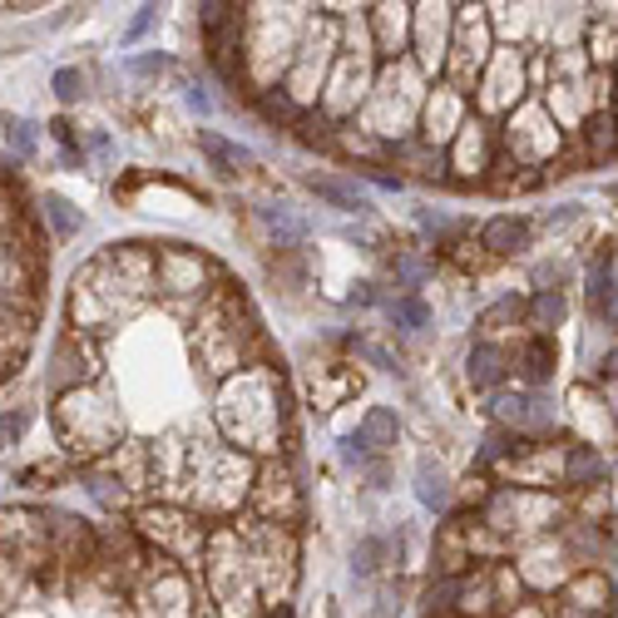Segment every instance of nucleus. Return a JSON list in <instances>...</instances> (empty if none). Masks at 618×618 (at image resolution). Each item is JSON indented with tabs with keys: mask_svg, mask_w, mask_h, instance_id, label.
<instances>
[{
	"mask_svg": "<svg viewBox=\"0 0 618 618\" xmlns=\"http://www.w3.org/2000/svg\"><path fill=\"white\" fill-rule=\"evenodd\" d=\"M149 288H154V262L144 252H134V248L104 252V258H94L75 278V292H70L75 327L104 332V322H114V312H130Z\"/></svg>",
	"mask_w": 618,
	"mask_h": 618,
	"instance_id": "1",
	"label": "nucleus"
},
{
	"mask_svg": "<svg viewBox=\"0 0 618 618\" xmlns=\"http://www.w3.org/2000/svg\"><path fill=\"white\" fill-rule=\"evenodd\" d=\"M55 430L70 450H110L114 430H120V416H114L110 401H100L90 386H75L60 396L55 406Z\"/></svg>",
	"mask_w": 618,
	"mask_h": 618,
	"instance_id": "2",
	"label": "nucleus"
},
{
	"mask_svg": "<svg viewBox=\"0 0 618 618\" xmlns=\"http://www.w3.org/2000/svg\"><path fill=\"white\" fill-rule=\"evenodd\" d=\"M139 535L154 539L159 549H169V554H179V559H199V549H203V529L193 525L183 509H144Z\"/></svg>",
	"mask_w": 618,
	"mask_h": 618,
	"instance_id": "3",
	"label": "nucleus"
},
{
	"mask_svg": "<svg viewBox=\"0 0 618 618\" xmlns=\"http://www.w3.org/2000/svg\"><path fill=\"white\" fill-rule=\"evenodd\" d=\"M203 278H209V262L189 248H164L154 258V282L164 292H203Z\"/></svg>",
	"mask_w": 618,
	"mask_h": 618,
	"instance_id": "4",
	"label": "nucleus"
},
{
	"mask_svg": "<svg viewBox=\"0 0 618 618\" xmlns=\"http://www.w3.org/2000/svg\"><path fill=\"white\" fill-rule=\"evenodd\" d=\"M495 420L519 436V430H544L549 420H554V411H549V401L539 396V391H499L495 396Z\"/></svg>",
	"mask_w": 618,
	"mask_h": 618,
	"instance_id": "5",
	"label": "nucleus"
},
{
	"mask_svg": "<svg viewBox=\"0 0 618 618\" xmlns=\"http://www.w3.org/2000/svg\"><path fill=\"white\" fill-rule=\"evenodd\" d=\"M480 60H485V21H480L475 5H465V11L456 15V90L470 85Z\"/></svg>",
	"mask_w": 618,
	"mask_h": 618,
	"instance_id": "6",
	"label": "nucleus"
},
{
	"mask_svg": "<svg viewBox=\"0 0 618 618\" xmlns=\"http://www.w3.org/2000/svg\"><path fill=\"white\" fill-rule=\"evenodd\" d=\"M450 15L446 5H420L416 11V41H420V65L426 70H440L446 65V31H450Z\"/></svg>",
	"mask_w": 618,
	"mask_h": 618,
	"instance_id": "7",
	"label": "nucleus"
},
{
	"mask_svg": "<svg viewBox=\"0 0 618 618\" xmlns=\"http://www.w3.org/2000/svg\"><path fill=\"white\" fill-rule=\"evenodd\" d=\"M258 509L262 515H278V519L297 515V490H292L288 470H268V475L258 480Z\"/></svg>",
	"mask_w": 618,
	"mask_h": 618,
	"instance_id": "8",
	"label": "nucleus"
},
{
	"mask_svg": "<svg viewBox=\"0 0 618 618\" xmlns=\"http://www.w3.org/2000/svg\"><path fill=\"white\" fill-rule=\"evenodd\" d=\"M465 377H470V386L475 391L499 386V381L509 377V357L499 347H490V341H480V347L470 351V361H465Z\"/></svg>",
	"mask_w": 618,
	"mask_h": 618,
	"instance_id": "9",
	"label": "nucleus"
},
{
	"mask_svg": "<svg viewBox=\"0 0 618 618\" xmlns=\"http://www.w3.org/2000/svg\"><path fill=\"white\" fill-rule=\"evenodd\" d=\"M529 243V223L525 218H509V213H499V218H490L485 223V233H480V248H490V252H519Z\"/></svg>",
	"mask_w": 618,
	"mask_h": 618,
	"instance_id": "10",
	"label": "nucleus"
},
{
	"mask_svg": "<svg viewBox=\"0 0 618 618\" xmlns=\"http://www.w3.org/2000/svg\"><path fill=\"white\" fill-rule=\"evenodd\" d=\"M485 159H490V134H485V124H460V144H456V169L460 173H480L485 169Z\"/></svg>",
	"mask_w": 618,
	"mask_h": 618,
	"instance_id": "11",
	"label": "nucleus"
},
{
	"mask_svg": "<svg viewBox=\"0 0 618 618\" xmlns=\"http://www.w3.org/2000/svg\"><path fill=\"white\" fill-rule=\"evenodd\" d=\"M199 149L209 154L213 169H223V173H238V169H248L252 164V154L243 149V144L223 139V134H213V130H199Z\"/></svg>",
	"mask_w": 618,
	"mask_h": 618,
	"instance_id": "12",
	"label": "nucleus"
},
{
	"mask_svg": "<svg viewBox=\"0 0 618 618\" xmlns=\"http://www.w3.org/2000/svg\"><path fill=\"white\" fill-rule=\"evenodd\" d=\"M357 436L367 440V450H371V456H381V450H391V446H396L401 426H396V416H391L386 406H371V411H367V420H361V426H357Z\"/></svg>",
	"mask_w": 618,
	"mask_h": 618,
	"instance_id": "13",
	"label": "nucleus"
},
{
	"mask_svg": "<svg viewBox=\"0 0 618 618\" xmlns=\"http://www.w3.org/2000/svg\"><path fill=\"white\" fill-rule=\"evenodd\" d=\"M519 377L529 381V386H544L549 377H554V341L549 337H535L525 351H519Z\"/></svg>",
	"mask_w": 618,
	"mask_h": 618,
	"instance_id": "14",
	"label": "nucleus"
},
{
	"mask_svg": "<svg viewBox=\"0 0 618 618\" xmlns=\"http://www.w3.org/2000/svg\"><path fill=\"white\" fill-rule=\"evenodd\" d=\"M509 94H519V60L515 55H499V65L490 70V80H485V110L509 104Z\"/></svg>",
	"mask_w": 618,
	"mask_h": 618,
	"instance_id": "15",
	"label": "nucleus"
},
{
	"mask_svg": "<svg viewBox=\"0 0 618 618\" xmlns=\"http://www.w3.org/2000/svg\"><path fill=\"white\" fill-rule=\"evenodd\" d=\"M416 495L426 509H446L450 505V480L440 465H430V460H420L416 465Z\"/></svg>",
	"mask_w": 618,
	"mask_h": 618,
	"instance_id": "16",
	"label": "nucleus"
},
{
	"mask_svg": "<svg viewBox=\"0 0 618 618\" xmlns=\"http://www.w3.org/2000/svg\"><path fill=\"white\" fill-rule=\"evenodd\" d=\"M456 114H460V94L456 90H436V100H430V110H426V124H430V139H446V124H460L456 120Z\"/></svg>",
	"mask_w": 618,
	"mask_h": 618,
	"instance_id": "17",
	"label": "nucleus"
},
{
	"mask_svg": "<svg viewBox=\"0 0 618 618\" xmlns=\"http://www.w3.org/2000/svg\"><path fill=\"white\" fill-rule=\"evenodd\" d=\"M312 183V193L317 199H327L332 209H341V213H361L367 209V199H361L357 189H347V183H337V179H307Z\"/></svg>",
	"mask_w": 618,
	"mask_h": 618,
	"instance_id": "18",
	"label": "nucleus"
},
{
	"mask_svg": "<svg viewBox=\"0 0 618 618\" xmlns=\"http://www.w3.org/2000/svg\"><path fill=\"white\" fill-rule=\"evenodd\" d=\"M604 475V465H598V456L588 446H574L569 450V465H564V480L569 485H594V480Z\"/></svg>",
	"mask_w": 618,
	"mask_h": 618,
	"instance_id": "19",
	"label": "nucleus"
},
{
	"mask_svg": "<svg viewBox=\"0 0 618 618\" xmlns=\"http://www.w3.org/2000/svg\"><path fill=\"white\" fill-rule=\"evenodd\" d=\"M406 5H377V35H381V50H396L401 45V35H406Z\"/></svg>",
	"mask_w": 618,
	"mask_h": 618,
	"instance_id": "20",
	"label": "nucleus"
},
{
	"mask_svg": "<svg viewBox=\"0 0 618 618\" xmlns=\"http://www.w3.org/2000/svg\"><path fill=\"white\" fill-rule=\"evenodd\" d=\"M559 317H564V297H559V292H539V297H535V307H529V327L549 332Z\"/></svg>",
	"mask_w": 618,
	"mask_h": 618,
	"instance_id": "21",
	"label": "nucleus"
},
{
	"mask_svg": "<svg viewBox=\"0 0 618 618\" xmlns=\"http://www.w3.org/2000/svg\"><path fill=\"white\" fill-rule=\"evenodd\" d=\"M386 554H391L386 539H361V544L351 549V569H357V574H377Z\"/></svg>",
	"mask_w": 618,
	"mask_h": 618,
	"instance_id": "22",
	"label": "nucleus"
},
{
	"mask_svg": "<svg viewBox=\"0 0 618 618\" xmlns=\"http://www.w3.org/2000/svg\"><path fill=\"white\" fill-rule=\"evenodd\" d=\"M41 213L55 223V233H60V238H65V233H75V228H80V213H75L70 203L60 199V193H45V209H41Z\"/></svg>",
	"mask_w": 618,
	"mask_h": 618,
	"instance_id": "23",
	"label": "nucleus"
},
{
	"mask_svg": "<svg viewBox=\"0 0 618 618\" xmlns=\"http://www.w3.org/2000/svg\"><path fill=\"white\" fill-rule=\"evenodd\" d=\"M391 322H396L401 332H420L430 322V312H426V302H416V297H401L396 307H391Z\"/></svg>",
	"mask_w": 618,
	"mask_h": 618,
	"instance_id": "24",
	"label": "nucleus"
},
{
	"mask_svg": "<svg viewBox=\"0 0 618 618\" xmlns=\"http://www.w3.org/2000/svg\"><path fill=\"white\" fill-rule=\"evenodd\" d=\"M525 317V307H519L515 297H505V302H495V307L485 312V317H480V327H490V332H505L509 322H519Z\"/></svg>",
	"mask_w": 618,
	"mask_h": 618,
	"instance_id": "25",
	"label": "nucleus"
},
{
	"mask_svg": "<svg viewBox=\"0 0 618 618\" xmlns=\"http://www.w3.org/2000/svg\"><path fill=\"white\" fill-rule=\"evenodd\" d=\"M55 94H60L65 104H75L85 94V75L80 70H60V75H55Z\"/></svg>",
	"mask_w": 618,
	"mask_h": 618,
	"instance_id": "26",
	"label": "nucleus"
},
{
	"mask_svg": "<svg viewBox=\"0 0 618 618\" xmlns=\"http://www.w3.org/2000/svg\"><path fill=\"white\" fill-rule=\"evenodd\" d=\"M21 430H25V411H5L0 416V450H11L21 440Z\"/></svg>",
	"mask_w": 618,
	"mask_h": 618,
	"instance_id": "27",
	"label": "nucleus"
},
{
	"mask_svg": "<svg viewBox=\"0 0 618 618\" xmlns=\"http://www.w3.org/2000/svg\"><path fill=\"white\" fill-rule=\"evenodd\" d=\"M604 371H608V377H618V347L604 357Z\"/></svg>",
	"mask_w": 618,
	"mask_h": 618,
	"instance_id": "28",
	"label": "nucleus"
},
{
	"mask_svg": "<svg viewBox=\"0 0 618 618\" xmlns=\"http://www.w3.org/2000/svg\"><path fill=\"white\" fill-rule=\"evenodd\" d=\"M272 618H292V608H288V604H282V608H278V614H272Z\"/></svg>",
	"mask_w": 618,
	"mask_h": 618,
	"instance_id": "29",
	"label": "nucleus"
},
{
	"mask_svg": "<svg viewBox=\"0 0 618 618\" xmlns=\"http://www.w3.org/2000/svg\"><path fill=\"white\" fill-rule=\"evenodd\" d=\"M614 420H618V401H614Z\"/></svg>",
	"mask_w": 618,
	"mask_h": 618,
	"instance_id": "30",
	"label": "nucleus"
}]
</instances>
